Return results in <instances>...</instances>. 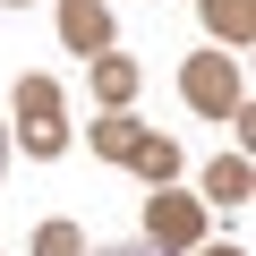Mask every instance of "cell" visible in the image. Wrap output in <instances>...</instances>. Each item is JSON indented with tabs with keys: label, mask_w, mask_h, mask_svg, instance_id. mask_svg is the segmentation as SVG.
<instances>
[{
	"label": "cell",
	"mask_w": 256,
	"mask_h": 256,
	"mask_svg": "<svg viewBox=\"0 0 256 256\" xmlns=\"http://www.w3.org/2000/svg\"><path fill=\"white\" fill-rule=\"evenodd\" d=\"M18 120H26V154H60L68 146V128H60V86L52 77H18Z\"/></svg>",
	"instance_id": "1"
},
{
	"label": "cell",
	"mask_w": 256,
	"mask_h": 256,
	"mask_svg": "<svg viewBox=\"0 0 256 256\" xmlns=\"http://www.w3.org/2000/svg\"><path fill=\"white\" fill-rule=\"evenodd\" d=\"M180 94H188V111H205V120H222V111H239L248 94H239V68L214 52V60H188L180 68Z\"/></svg>",
	"instance_id": "2"
},
{
	"label": "cell",
	"mask_w": 256,
	"mask_h": 256,
	"mask_svg": "<svg viewBox=\"0 0 256 256\" xmlns=\"http://www.w3.org/2000/svg\"><path fill=\"white\" fill-rule=\"evenodd\" d=\"M146 239L154 248H196L205 239V205L196 196H146Z\"/></svg>",
	"instance_id": "3"
},
{
	"label": "cell",
	"mask_w": 256,
	"mask_h": 256,
	"mask_svg": "<svg viewBox=\"0 0 256 256\" xmlns=\"http://www.w3.org/2000/svg\"><path fill=\"white\" fill-rule=\"evenodd\" d=\"M68 52H111V0H60Z\"/></svg>",
	"instance_id": "4"
},
{
	"label": "cell",
	"mask_w": 256,
	"mask_h": 256,
	"mask_svg": "<svg viewBox=\"0 0 256 256\" xmlns=\"http://www.w3.org/2000/svg\"><path fill=\"white\" fill-rule=\"evenodd\" d=\"M248 188H256V171H248V154H222V162L205 171V196H214V205H248Z\"/></svg>",
	"instance_id": "5"
},
{
	"label": "cell",
	"mask_w": 256,
	"mask_h": 256,
	"mask_svg": "<svg viewBox=\"0 0 256 256\" xmlns=\"http://www.w3.org/2000/svg\"><path fill=\"white\" fill-rule=\"evenodd\" d=\"M94 94L120 111L128 94H137V60H120V52H94Z\"/></svg>",
	"instance_id": "6"
},
{
	"label": "cell",
	"mask_w": 256,
	"mask_h": 256,
	"mask_svg": "<svg viewBox=\"0 0 256 256\" xmlns=\"http://www.w3.org/2000/svg\"><path fill=\"white\" fill-rule=\"evenodd\" d=\"M137 146H146V128L128 120V111H111V120L94 128V154H111V162H128V154H137Z\"/></svg>",
	"instance_id": "7"
},
{
	"label": "cell",
	"mask_w": 256,
	"mask_h": 256,
	"mask_svg": "<svg viewBox=\"0 0 256 256\" xmlns=\"http://www.w3.org/2000/svg\"><path fill=\"white\" fill-rule=\"evenodd\" d=\"M205 26L230 34V43H248V34H256V9H248V0H205Z\"/></svg>",
	"instance_id": "8"
},
{
	"label": "cell",
	"mask_w": 256,
	"mask_h": 256,
	"mask_svg": "<svg viewBox=\"0 0 256 256\" xmlns=\"http://www.w3.org/2000/svg\"><path fill=\"white\" fill-rule=\"evenodd\" d=\"M128 162H137V171H146V180L162 188V180L180 171V146H171V137H146V146H137V154H128Z\"/></svg>",
	"instance_id": "9"
},
{
	"label": "cell",
	"mask_w": 256,
	"mask_h": 256,
	"mask_svg": "<svg viewBox=\"0 0 256 256\" xmlns=\"http://www.w3.org/2000/svg\"><path fill=\"white\" fill-rule=\"evenodd\" d=\"M34 256H86L77 222H43V230H34Z\"/></svg>",
	"instance_id": "10"
},
{
	"label": "cell",
	"mask_w": 256,
	"mask_h": 256,
	"mask_svg": "<svg viewBox=\"0 0 256 256\" xmlns=\"http://www.w3.org/2000/svg\"><path fill=\"white\" fill-rule=\"evenodd\" d=\"M94 256H171V248H154V239H128V248H94Z\"/></svg>",
	"instance_id": "11"
},
{
	"label": "cell",
	"mask_w": 256,
	"mask_h": 256,
	"mask_svg": "<svg viewBox=\"0 0 256 256\" xmlns=\"http://www.w3.org/2000/svg\"><path fill=\"white\" fill-rule=\"evenodd\" d=\"M196 256H248V248H196Z\"/></svg>",
	"instance_id": "12"
},
{
	"label": "cell",
	"mask_w": 256,
	"mask_h": 256,
	"mask_svg": "<svg viewBox=\"0 0 256 256\" xmlns=\"http://www.w3.org/2000/svg\"><path fill=\"white\" fill-rule=\"evenodd\" d=\"M0 171H9V128H0Z\"/></svg>",
	"instance_id": "13"
},
{
	"label": "cell",
	"mask_w": 256,
	"mask_h": 256,
	"mask_svg": "<svg viewBox=\"0 0 256 256\" xmlns=\"http://www.w3.org/2000/svg\"><path fill=\"white\" fill-rule=\"evenodd\" d=\"M9 9H26V0H9Z\"/></svg>",
	"instance_id": "14"
}]
</instances>
